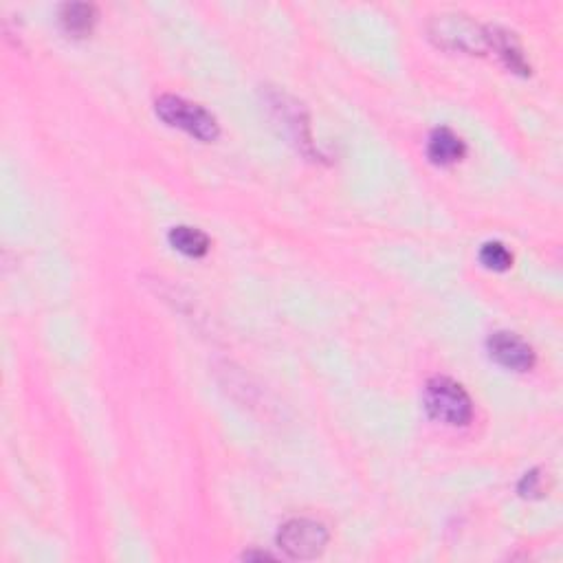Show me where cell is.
Masks as SVG:
<instances>
[{"label": "cell", "instance_id": "10", "mask_svg": "<svg viewBox=\"0 0 563 563\" xmlns=\"http://www.w3.org/2000/svg\"><path fill=\"white\" fill-rule=\"evenodd\" d=\"M480 260L484 267L493 271H506L513 264L511 251L506 249L502 242H487V245L480 249Z\"/></svg>", "mask_w": 563, "mask_h": 563}, {"label": "cell", "instance_id": "1", "mask_svg": "<svg viewBox=\"0 0 563 563\" xmlns=\"http://www.w3.org/2000/svg\"><path fill=\"white\" fill-rule=\"evenodd\" d=\"M425 410L445 425H467L473 416V403L460 383L436 377L425 385Z\"/></svg>", "mask_w": 563, "mask_h": 563}, {"label": "cell", "instance_id": "7", "mask_svg": "<svg viewBox=\"0 0 563 563\" xmlns=\"http://www.w3.org/2000/svg\"><path fill=\"white\" fill-rule=\"evenodd\" d=\"M429 159L438 165H451L465 157V143L449 128H436L427 143Z\"/></svg>", "mask_w": 563, "mask_h": 563}, {"label": "cell", "instance_id": "5", "mask_svg": "<svg viewBox=\"0 0 563 563\" xmlns=\"http://www.w3.org/2000/svg\"><path fill=\"white\" fill-rule=\"evenodd\" d=\"M491 357L504 368L526 372L535 366V352L515 333H493L489 337Z\"/></svg>", "mask_w": 563, "mask_h": 563}, {"label": "cell", "instance_id": "9", "mask_svg": "<svg viewBox=\"0 0 563 563\" xmlns=\"http://www.w3.org/2000/svg\"><path fill=\"white\" fill-rule=\"evenodd\" d=\"M170 242L174 249H179L185 256H192V258H201L209 251V238L207 234H203L201 229L196 227H174L170 231Z\"/></svg>", "mask_w": 563, "mask_h": 563}, {"label": "cell", "instance_id": "4", "mask_svg": "<svg viewBox=\"0 0 563 563\" xmlns=\"http://www.w3.org/2000/svg\"><path fill=\"white\" fill-rule=\"evenodd\" d=\"M328 544V531L324 524L313 520H291L280 528L278 546L293 559H313L322 555Z\"/></svg>", "mask_w": 563, "mask_h": 563}, {"label": "cell", "instance_id": "2", "mask_svg": "<svg viewBox=\"0 0 563 563\" xmlns=\"http://www.w3.org/2000/svg\"><path fill=\"white\" fill-rule=\"evenodd\" d=\"M157 115L165 124L190 132L192 137L201 141H214L220 132L218 121L212 113L176 95H163L157 99Z\"/></svg>", "mask_w": 563, "mask_h": 563}, {"label": "cell", "instance_id": "6", "mask_svg": "<svg viewBox=\"0 0 563 563\" xmlns=\"http://www.w3.org/2000/svg\"><path fill=\"white\" fill-rule=\"evenodd\" d=\"M487 42H489V47H493V51L506 62V66H509L511 71H517L522 75L531 73V66H528V62L524 58L522 47H520V42H517L515 33L506 31L502 27H487Z\"/></svg>", "mask_w": 563, "mask_h": 563}, {"label": "cell", "instance_id": "3", "mask_svg": "<svg viewBox=\"0 0 563 563\" xmlns=\"http://www.w3.org/2000/svg\"><path fill=\"white\" fill-rule=\"evenodd\" d=\"M429 33L440 47L465 53H482L489 49L487 27H480L469 16L462 14H440L434 16Z\"/></svg>", "mask_w": 563, "mask_h": 563}, {"label": "cell", "instance_id": "8", "mask_svg": "<svg viewBox=\"0 0 563 563\" xmlns=\"http://www.w3.org/2000/svg\"><path fill=\"white\" fill-rule=\"evenodd\" d=\"M97 20V11L93 5L86 3H69L60 9V22L62 27L73 33V36L82 38L86 33H91Z\"/></svg>", "mask_w": 563, "mask_h": 563}]
</instances>
